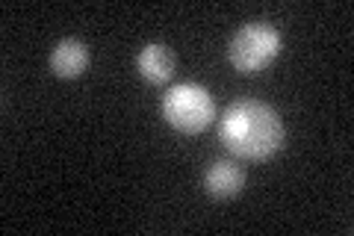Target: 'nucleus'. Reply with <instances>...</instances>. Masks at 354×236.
Returning <instances> with one entry per match:
<instances>
[{
    "instance_id": "f257e3e1",
    "label": "nucleus",
    "mask_w": 354,
    "mask_h": 236,
    "mask_svg": "<svg viewBox=\"0 0 354 236\" xmlns=\"http://www.w3.org/2000/svg\"><path fill=\"white\" fill-rule=\"evenodd\" d=\"M218 136L242 160H269L283 148V121L266 100L239 98L225 109Z\"/></svg>"
},
{
    "instance_id": "f03ea898",
    "label": "nucleus",
    "mask_w": 354,
    "mask_h": 236,
    "mask_svg": "<svg viewBox=\"0 0 354 236\" xmlns=\"http://www.w3.org/2000/svg\"><path fill=\"white\" fill-rule=\"evenodd\" d=\"M162 118L180 133H201L216 118V100L198 83H177L162 95Z\"/></svg>"
},
{
    "instance_id": "7ed1b4c3",
    "label": "nucleus",
    "mask_w": 354,
    "mask_h": 236,
    "mask_svg": "<svg viewBox=\"0 0 354 236\" xmlns=\"http://www.w3.org/2000/svg\"><path fill=\"white\" fill-rule=\"evenodd\" d=\"M281 53V33L266 21L242 24L227 48V60L239 74H257Z\"/></svg>"
},
{
    "instance_id": "20e7f679",
    "label": "nucleus",
    "mask_w": 354,
    "mask_h": 236,
    "mask_svg": "<svg viewBox=\"0 0 354 236\" xmlns=\"http://www.w3.org/2000/svg\"><path fill=\"white\" fill-rule=\"evenodd\" d=\"M242 186H245V172L230 163V160H213L207 165L204 172V189L209 198L216 201H230L242 192Z\"/></svg>"
},
{
    "instance_id": "39448f33",
    "label": "nucleus",
    "mask_w": 354,
    "mask_h": 236,
    "mask_svg": "<svg viewBox=\"0 0 354 236\" xmlns=\"http://www.w3.org/2000/svg\"><path fill=\"white\" fill-rule=\"evenodd\" d=\"M136 69H139V74L145 77L148 83H153V86L169 83L171 74H174V53H171L169 44L151 42V44H145V48L139 51Z\"/></svg>"
},
{
    "instance_id": "423d86ee",
    "label": "nucleus",
    "mask_w": 354,
    "mask_h": 236,
    "mask_svg": "<svg viewBox=\"0 0 354 236\" xmlns=\"http://www.w3.org/2000/svg\"><path fill=\"white\" fill-rule=\"evenodd\" d=\"M88 69V48L80 39H62L57 42V48L50 51V71L62 77V80H71V77H80Z\"/></svg>"
}]
</instances>
